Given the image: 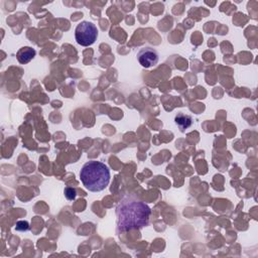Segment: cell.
Masks as SVG:
<instances>
[{
  "label": "cell",
  "instance_id": "6da1fadb",
  "mask_svg": "<svg viewBox=\"0 0 258 258\" xmlns=\"http://www.w3.org/2000/svg\"><path fill=\"white\" fill-rule=\"evenodd\" d=\"M150 214L151 210L146 203L130 198L124 199L116 209L117 231L142 229L148 225Z\"/></svg>",
  "mask_w": 258,
  "mask_h": 258
},
{
  "label": "cell",
  "instance_id": "7a4b0ae2",
  "mask_svg": "<svg viewBox=\"0 0 258 258\" xmlns=\"http://www.w3.org/2000/svg\"><path fill=\"white\" fill-rule=\"evenodd\" d=\"M80 179L89 192L98 193L105 190L110 183V171L105 163L97 160L86 162L80 172Z\"/></svg>",
  "mask_w": 258,
  "mask_h": 258
},
{
  "label": "cell",
  "instance_id": "3957f363",
  "mask_svg": "<svg viewBox=\"0 0 258 258\" xmlns=\"http://www.w3.org/2000/svg\"><path fill=\"white\" fill-rule=\"evenodd\" d=\"M75 37L80 45L83 46L92 45L97 40L98 29L92 22L82 21L76 28Z\"/></svg>",
  "mask_w": 258,
  "mask_h": 258
},
{
  "label": "cell",
  "instance_id": "277c9868",
  "mask_svg": "<svg viewBox=\"0 0 258 258\" xmlns=\"http://www.w3.org/2000/svg\"><path fill=\"white\" fill-rule=\"evenodd\" d=\"M137 60L139 62V64L142 65L144 68H151L154 67L155 65H157L158 60H159V56L156 50L149 48H144L140 50L137 54Z\"/></svg>",
  "mask_w": 258,
  "mask_h": 258
},
{
  "label": "cell",
  "instance_id": "5b68a950",
  "mask_svg": "<svg viewBox=\"0 0 258 258\" xmlns=\"http://www.w3.org/2000/svg\"><path fill=\"white\" fill-rule=\"evenodd\" d=\"M35 57H36V51L33 48H31V46H23V48H21L16 54V58L18 62L22 65L30 63Z\"/></svg>",
  "mask_w": 258,
  "mask_h": 258
},
{
  "label": "cell",
  "instance_id": "8992f818",
  "mask_svg": "<svg viewBox=\"0 0 258 258\" xmlns=\"http://www.w3.org/2000/svg\"><path fill=\"white\" fill-rule=\"evenodd\" d=\"M175 121L176 123L179 125V127L181 128L182 131H184V129L189 128L191 125H192V117L189 116V115H184L183 113H180L176 116L175 118Z\"/></svg>",
  "mask_w": 258,
  "mask_h": 258
},
{
  "label": "cell",
  "instance_id": "52a82bcc",
  "mask_svg": "<svg viewBox=\"0 0 258 258\" xmlns=\"http://www.w3.org/2000/svg\"><path fill=\"white\" fill-rule=\"evenodd\" d=\"M65 195H66L68 200L73 201V200H75V198L77 196V193H76V190L73 189V187H66Z\"/></svg>",
  "mask_w": 258,
  "mask_h": 258
},
{
  "label": "cell",
  "instance_id": "ba28073f",
  "mask_svg": "<svg viewBox=\"0 0 258 258\" xmlns=\"http://www.w3.org/2000/svg\"><path fill=\"white\" fill-rule=\"evenodd\" d=\"M15 229L17 231H28L30 229V224L27 221H18L16 223Z\"/></svg>",
  "mask_w": 258,
  "mask_h": 258
}]
</instances>
